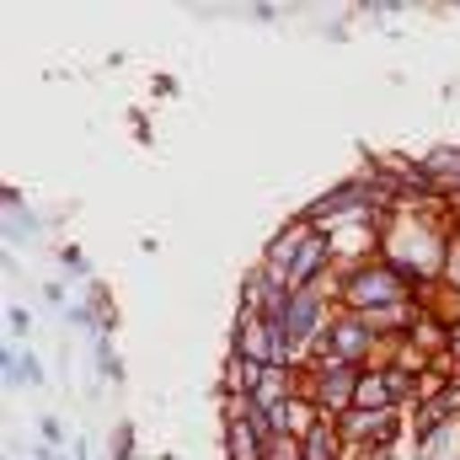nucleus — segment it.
<instances>
[{
    "mask_svg": "<svg viewBox=\"0 0 460 460\" xmlns=\"http://www.w3.org/2000/svg\"><path fill=\"white\" fill-rule=\"evenodd\" d=\"M353 407H364V412H396V402H391L380 369H364V375H358V396H353Z\"/></svg>",
    "mask_w": 460,
    "mask_h": 460,
    "instance_id": "0eeeda50",
    "label": "nucleus"
},
{
    "mask_svg": "<svg viewBox=\"0 0 460 460\" xmlns=\"http://www.w3.org/2000/svg\"><path fill=\"white\" fill-rule=\"evenodd\" d=\"M332 295L343 311L358 316H380V311H396V305H412V284L385 262V257H369V262H348L343 273L332 279Z\"/></svg>",
    "mask_w": 460,
    "mask_h": 460,
    "instance_id": "f257e3e1",
    "label": "nucleus"
},
{
    "mask_svg": "<svg viewBox=\"0 0 460 460\" xmlns=\"http://www.w3.org/2000/svg\"><path fill=\"white\" fill-rule=\"evenodd\" d=\"M113 460H134V423H118V434H113Z\"/></svg>",
    "mask_w": 460,
    "mask_h": 460,
    "instance_id": "ddd939ff",
    "label": "nucleus"
},
{
    "mask_svg": "<svg viewBox=\"0 0 460 460\" xmlns=\"http://www.w3.org/2000/svg\"><path fill=\"white\" fill-rule=\"evenodd\" d=\"M92 353H97V375H102L108 385H123V358H118L113 338H97V343H92Z\"/></svg>",
    "mask_w": 460,
    "mask_h": 460,
    "instance_id": "6e6552de",
    "label": "nucleus"
},
{
    "mask_svg": "<svg viewBox=\"0 0 460 460\" xmlns=\"http://www.w3.org/2000/svg\"><path fill=\"white\" fill-rule=\"evenodd\" d=\"M305 235H311V226H305V220H295V226H284V230H279V241H273V246L262 252V262H257V268H262L268 279H279V284H289V262H295V252L305 246Z\"/></svg>",
    "mask_w": 460,
    "mask_h": 460,
    "instance_id": "39448f33",
    "label": "nucleus"
},
{
    "mask_svg": "<svg viewBox=\"0 0 460 460\" xmlns=\"http://www.w3.org/2000/svg\"><path fill=\"white\" fill-rule=\"evenodd\" d=\"M38 439L54 445V450H65V423H59V412H43V418H38Z\"/></svg>",
    "mask_w": 460,
    "mask_h": 460,
    "instance_id": "9d476101",
    "label": "nucleus"
},
{
    "mask_svg": "<svg viewBox=\"0 0 460 460\" xmlns=\"http://www.w3.org/2000/svg\"><path fill=\"white\" fill-rule=\"evenodd\" d=\"M43 305H49V311H70V289H65L59 279H43Z\"/></svg>",
    "mask_w": 460,
    "mask_h": 460,
    "instance_id": "f8f14e48",
    "label": "nucleus"
},
{
    "mask_svg": "<svg viewBox=\"0 0 460 460\" xmlns=\"http://www.w3.org/2000/svg\"><path fill=\"white\" fill-rule=\"evenodd\" d=\"M5 332H11L5 343H16V338L27 343V338H32V311H27V305H11V311H5Z\"/></svg>",
    "mask_w": 460,
    "mask_h": 460,
    "instance_id": "1a4fd4ad",
    "label": "nucleus"
},
{
    "mask_svg": "<svg viewBox=\"0 0 460 460\" xmlns=\"http://www.w3.org/2000/svg\"><path fill=\"white\" fill-rule=\"evenodd\" d=\"M332 262H338V241H332L327 230H311L305 246H300L295 262H289V289H316V284L332 273Z\"/></svg>",
    "mask_w": 460,
    "mask_h": 460,
    "instance_id": "f03ea898",
    "label": "nucleus"
},
{
    "mask_svg": "<svg viewBox=\"0 0 460 460\" xmlns=\"http://www.w3.org/2000/svg\"><path fill=\"white\" fill-rule=\"evenodd\" d=\"M75 460H92V439H86V434L75 439Z\"/></svg>",
    "mask_w": 460,
    "mask_h": 460,
    "instance_id": "4468645a",
    "label": "nucleus"
},
{
    "mask_svg": "<svg viewBox=\"0 0 460 460\" xmlns=\"http://www.w3.org/2000/svg\"><path fill=\"white\" fill-rule=\"evenodd\" d=\"M0 226H5V246H32L38 241V215L16 188L0 193Z\"/></svg>",
    "mask_w": 460,
    "mask_h": 460,
    "instance_id": "20e7f679",
    "label": "nucleus"
},
{
    "mask_svg": "<svg viewBox=\"0 0 460 460\" xmlns=\"http://www.w3.org/2000/svg\"><path fill=\"white\" fill-rule=\"evenodd\" d=\"M0 364H5V385H22V391H38V385H43V364H38L32 348L5 343L0 348Z\"/></svg>",
    "mask_w": 460,
    "mask_h": 460,
    "instance_id": "423d86ee",
    "label": "nucleus"
},
{
    "mask_svg": "<svg viewBox=\"0 0 460 460\" xmlns=\"http://www.w3.org/2000/svg\"><path fill=\"white\" fill-rule=\"evenodd\" d=\"M456 220H460V215H456Z\"/></svg>",
    "mask_w": 460,
    "mask_h": 460,
    "instance_id": "2eb2a0df",
    "label": "nucleus"
},
{
    "mask_svg": "<svg viewBox=\"0 0 460 460\" xmlns=\"http://www.w3.org/2000/svg\"><path fill=\"white\" fill-rule=\"evenodd\" d=\"M59 268H70L75 279H92V268H86V257H81V246H75V241H65V246H59Z\"/></svg>",
    "mask_w": 460,
    "mask_h": 460,
    "instance_id": "9b49d317",
    "label": "nucleus"
},
{
    "mask_svg": "<svg viewBox=\"0 0 460 460\" xmlns=\"http://www.w3.org/2000/svg\"><path fill=\"white\" fill-rule=\"evenodd\" d=\"M268 434L246 418V407L241 402H230L226 396V456L230 460H268Z\"/></svg>",
    "mask_w": 460,
    "mask_h": 460,
    "instance_id": "7ed1b4c3",
    "label": "nucleus"
}]
</instances>
